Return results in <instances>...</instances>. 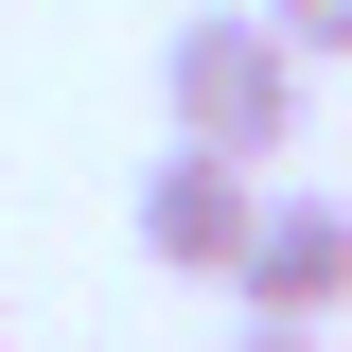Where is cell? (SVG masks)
Here are the masks:
<instances>
[{
  "label": "cell",
  "mask_w": 352,
  "mask_h": 352,
  "mask_svg": "<svg viewBox=\"0 0 352 352\" xmlns=\"http://www.w3.org/2000/svg\"><path fill=\"white\" fill-rule=\"evenodd\" d=\"M159 106H176V159H282V141H300V53L264 36L247 0H229V18H176L159 36Z\"/></svg>",
  "instance_id": "6da1fadb"
},
{
  "label": "cell",
  "mask_w": 352,
  "mask_h": 352,
  "mask_svg": "<svg viewBox=\"0 0 352 352\" xmlns=\"http://www.w3.org/2000/svg\"><path fill=\"white\" fill-rule=\"evenodd\" d=\"M229 352H317V335H229Z\"/></svg>",
  "instance_id": "5b68a950"
},
{
  "label": "cell",
  "mask_w": 352,
  "mask_h": 352,
  "mask_svg": "<svg viewBox=\"0 0 352 352\" xmlns=\"http://www.w3.org/2000/svg\"><path fill=\"white\" fill-rule=\"evenodd\" d=\"M247 212H264V176H229V159H159V176H141V264L229 282V264H247Z\"/></svg>",
  "instance_id": "3957f363"
},
{
  "label": "cell",
  "mask_w": 352,
  "mask_h": 352,
  "mask_svg": "<svg viewBox=\"0 0 352 352\" xmlns=\"http://www.w3.org/2000/svg\"><path fill=\"white\" fill-rule=\"evenodd\" d=\"M0 352H18V317H0Z\"/></svg>",
  "instance_id": "8992f818"
},
{
  "label": "cell",
  "mask_w": 352,
  "mask_h": 352,
  "mask_svg": "<svg viewBox=\"0 0 352 352\" xmlns=\"http://www.w3.org/2000/svg\"><path fill=\"white\" fill-rule=\"evenodd\" d=\"M247 18L300 53V71H352V0H247Z\"/></svg>",
  "instance_id": "277c9868"
},
{
  "label": "cell",
  "mask_w": 352,
  "mask_h": 352,
  "mask_svg": "<svg viewBox=\"0 0 352 352\" xmlns=\"http://www.w3.org/2000/svg\"><path fill=\"white\" fill-rule=\"evenodd\" d=\"M229 300H247V335H317V317L352 300V194H264Z\"/></svg>",
  "instance_id": "7a4b0ae2"
}]
</instances>
